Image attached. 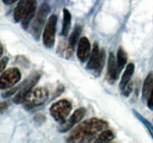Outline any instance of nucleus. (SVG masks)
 <instances>
[{
    "mask_svg": "<svg viewBox=\"0 0 153 143\" xmlns=\"http://www.w3.org/2000/svg\"><path fill=\"white\" fill-rule=\"evenodd\" d=\"M108 127L107 122L92 118L85 121L75 128L67 139L69 142H95L99 134Z\"/></svg>",
    "mask_w": 153,
    "mask_h": 143,
    "instance_id": "obj_1",
    "label": "nucleus"
},
{
    "mask_svg": "<svg viewBox=\"0 0 153 143\" xmlns=\"http://www.w3.org/2000/svg\"><path fill=\"white\" fill-rule=\"evenodd\" d=\"M49 12H50V7L49 4L46 2L43 3L36 14L35 19L33 21L31 27V34L35 40H38L40 39L42 29Z\"/></svg>",
    "mask_w": 153,
    "mask_h": 143,
    "instance_id": "obj_2",
    "label": "nucleus"
},
{
    "mask_svg": "<svg viewBox=\"0 0 153 143\" xmlns=\"http://www.w3.org/2000/svg\"><path fill=\"white\" fill-rule=\"evenodd\" d=\"M73 108L71 102L68 100L61 99L54 103L50 107L51 116L57 122H62L67 119Z\"/></svg>",
    "mask_w": 153,
    "mask_h": 143,
    "instance_id": "obj_3",
    "label": "nucleus"
},
{
    "mask_svg": "<svg viewBox=\"0 0 153 143\" xmlns=\"http://www.w3.org/2000/svg\"><path fill=\"white\" fill-rule=\"evenodd\" d=\"M49 96V92L46 88L37 87L33 89L27 95L24 105L26 109H32L34 107L42 105Z\"/></svg>",
    "mask_w": 153,
    "mask_h": 143,
    "instance_id": "obj_4",
    "label": "nucleus"
},
{
    "mask_svg": "<svg viewBox=\"0 0 153 143\" xmlns=\"http://www.w3.org/2000/svg\"><path fill=\"white\" fill-rule=\"evenodd\" d=\"M89 61L88 63L87 69L90 70H94L96 73L100 74L102 71L105 61V51L100 50L97 43H94L92 52L90 56Z\"/></svg>",
    "mask_w": 153,
    "mask_h": 143,
    "instance_id": "obj_5",
    "label": "nucleus"
},
{
    "mask_svg": "<svg viewBox=\"0 0 153 143\" xmlns=\"http://www.w3.org/2000/svg\"><path fill=\"white\" fill-rule=\"evenodd\" d=\"M40 73L38 72H35L31 74L29 78L27 79L25 82H23L22 84H21L20 89L13 98L14 103H16V104L24 103L27 95L32 90L34 86H35L36 83H37V81L40 79Z\"/></svg>",
    "mask_w": 153,
    "mask_h": 143,
    "instance_id": "obj_6",
    "label": "nucleus"
},
{
    "mask_svg": "<svg viewBox=\"0 0 153 143\" xmlns=\"http://www.w3.org/2000/svg\"><path fill=\"white\" fill-rule=\"evenodd\" d=\"M58 17L56 15L52 14L48 19L43 34V42L44 46L48 49H52L55 45V32Z\"/></svg>",
    "mask_w": 153,
    "mask_h": 143,
    "instance_id": "obj_7",
    "label": "nucleus"
},
{
    "mask_svg": "<svg viewBox=\"0 0 153 143\" xmlns=\"http://www.w3.org/2000/svg\"><path fill=\"white\" fill-rule=\"evenodd\" d=\"M21 79V73L17 68L7 69L0 76V88L7 89L14 86Z\"/></svg>",
    "mask_w": 153,
    "mask_h": 143,
    "instance_id": "obj_8",
    "label": "nucleus"
},
{
    "mask_svg": "<svg viewBox=\"0 0 153 143\" xmlns=\"http://www.w3.org/2000/svg\"><path fill=\"white\" fill-rule=\"evenodd\" d=\"M85 113H86V110L84 107L77 109L68 119H65L64 122H61L59 127L60 132H67L69 130L71 129L76 124L80 122L85 117Z\"/></svg>",
    "mask_w": 153,
    "mask_h": 143,
    "instance_id": "obj_9",
    "label": "nucleus"
},
{
    "mask_svg": "<svg viewBox=\"0 0 153 143\" xmlns=\"http://www.w3.org/2000/svg\"><path fill=\"white\" fill-rule=\"evenodd\" d=\"M36 8H37V0H27L21 19V24L24 29H27L29 26L30 22L35 15Z\"/></svg>",
    "mask_w": 153,
    "mask_h": 143,
    "instance_id": "obj_10",
    "label": "nucleus"
},
{
    "mask_svg": "<svg viewBox=\"0 0 153 143\" xmlns=\"http://www.w3.org/2000/svg\"><path fill=\"white\" fill-rule=\"evenodd\" d=\"M91 43L87 37L80 39L78 44L77 57L81 62H86L91 56Z\"/></svg>",
    "mask_w": 153,
    "mask_h": 143,
    "instance_id": "obj_11",
    "label": "nucleus"
},
{
    "mask_svg": "<svg viewBox=\"0 0 153 143\" xmlns=\"http://www.w3.org/2000/svg\"><path fill=\"white\" fill-rule=\"evenodd\" d=\"M119 73L116 58H115L114 54L112 52H110L108 56V80L111 83L114 82L117 79Z\"/></svg>",
    "mask_w": 153,
    "mask_h": 143,
    "instance_id": "obj_12",
    "label": "nucleus"
},
{
    "mask_svg": "<svg viewBox=\"0 0 153 143\" xmlns=\"http://www.w3.org/2000/svg\"><path fill=\"white\" fill-rule=\"evenodd\" d=\"M82 26H80V25H76L73 29V31L72 32L70 39H69L68 46H67V52H68L69 55H71L73 53V50H74L75 47L78 43L79 36L82 33Z\"/></svg>",
    "mask_w": 153,
    "mask_h": 143,
    "instance_id": "obj_13",
    "label": "nucleus"
},
{
    "mask_svg": "<svg viewBox=\"0 0 153 143\" xmlns=\"http://www.w3.org/2000/svg\"><path fill=\"white\" fill-rule=\"evenodd\" d=\"M134 65L133 63H129L126 66V71L124 72L122 76V78H121L120 83V89H121V91L130 82L131 77H132L133 74H134Z\"/></svg>",
    "mask_w": 153,
    "mask_h": 143,
    "instance_id": "obj_14",
    "label": "nucleus"
},
{
    "mask_svg": "<svg viewBox=\"0 0 153 143\" xmlns=\"http://www.w3.org/2000/svg\"><path fill=\"white\" fill-rule=\"evenodd\" d=\"M153 89V73H150L147 75L145 81L143 83V90H142V95H143V99L148 100L151 92Z\"/></svg>",
    "mask_w": 153,
    "mask_h": 143,
    "instance_id": "obj_15",
    "label": "nucleus"
},
{
    "mask_svg": "<svg viewBox=\"0 0 153 143\" xmlns=\"http://www.w3.org/2000/svg\"><path fill=\"white\" fill-rule=\"evenodd\" d=\"M70 24H71V14L67 9L64 8L61 35L64 36V37H67L68 35L70 29Z\"/></svg>",
    "mask_w": 153,
    "mask_h": 143,
    "instance_id": "obj_16",
    "label": "nucleus"
},
{
    "mask_svg": "<svg viewBox=\"0 0 153 143\" xmlns=\"http://www.w3.org/2000/svg\"><path fill=\"white\" fill-rule=\"evenodd\" d=\"M117 63L118 71L120 72L123 68L125 67L127 63V55L125 51L123 49L122 47H120L117 51Z\"/></svg>",
    "mask_w": 153,
    "mask_h": 143,
    "instance_id": "obj_17",
    "label": "nucleus"
},
{
    "mask_svg": "<svg viewBox=\"0 0 153 143\" xmlns=\"http://www.w3.org/2000/svg\"><path fill=\"white\" fill-rule=\"evenodd\" d=\"M114 139V134L111 130H105L99 134L98 137L95 140V142H108Z\"/></svg>",
    "mask_w": 153,
    "mask_h": 143,
    "instance_id": "obj_18",
    "label": "nucleus"
},
{
    "mask_svg": "<svg viewBox=\"0 0 153 143\" xmlns=\"http://www.w3.org/2000/svg\"><path fill=\"white\" fill-rule=\"evenodd\" d=\"M26 1L27 0H20L16 8H15L14 13H13V19H14L15 22H18L21 21L22 13H23L24 9L25 7V4H26Z\"/></svg>",
    "mask_w": 153,
    "mask_h": 143,
    "instance_id": "obj_19",
    "label": "nucleus"
},
{
    "mask_svg": "<svg viewBox=\"0 0 153 143\" xmlns=\"http://www.w3.org/2000/svg\"><path fill=\"white\" fill-rule=\"evenodd\" d=\"M133 113H134V115L136 116V118H137V119H138V120L140 121V122H141L142 123H143V125H144L146 127V128H147V129L149 130V132H150L152 134V136H153V128H152V125H151L150 124H149V122H148L147 121H146V119H144V118H143V116H142L141 115H140V113H138V112H137V111H135V110H133Z\"/></svg>",
    "mask_w": 153,
    "mask_h": 143,
    "instance_id": "obj_20",
    "label": "nucleus"
},
{
    "mask_svg": "<svg viewBox=\"0 0 153 143\" xmlns=\"http://www.w3.org/2000/svg\"><path fill=\"white\" fill-rule=\"evenodd\" d=\"M132 89H133V83L132 82L130 81L122 90L123 95L124 96H126V97L128 96V95L131 94V92H132Z\"/></svg>",
    "mask_w": 153,
    "mask_h": 143,
    "instance_id": "obj_21",
    "label": "nucleus"
},
{
    "mask_svg": "<svg viewBox=\"0 0 153 143\" xmlns=\"http://www.w3.org/2000/svg\"><path fill=\"white\" fill-rule=\"evenodd\" d=\"M8 57H4L1 59V62H0V72H2L3 70L4 69V68L6 67L7 62H8Z\"/></svg>",
    "mask_w": 153,
    "mask_h": 143,
    "instance_id": "obj_22",
    "label": "nucleus"
},
{
    "mask_svg": "<svg viewBox=\"0 0 153 143\" xmlns=\"http://www.w3.org/2000/svg\"><path fill=\"white\" fill-rule=\"evenodd\" d=\"M147 105L148 107H149L150 110H153V89L151 92L150 95H149V98L147 100Z\"/></svg>",
    "mask_w": 153,
    "mask_h": 143,
    "instance_id": "obj_23",
    "label": "nucleus"
},
{
    "mask_svg": "<svg viewBox=\"0 0 153 143\" xmlns=\"http://www.w3.org/2000/svg\"><path fill=\"white\" fill-rule=\"evenodd\" d=\"M0 107H1V113H2L3 112H4V110H5V109L7 107V103L6 102V101H2V102L1 103V106H0Z\"/></svg>",
    "mask_w": 153,
    "mask_h": 143,
    "instance_id": "obj_24",
    "label": "nucleus"
},
{
    "mask_svg": "<svg viewBox=\"0 0 153 143\" xmlns=\"http://www.w3.org/2000/svg\"><path fill=\"white\" fill-rule=\"evenodd\" d=\"M2 1L6 4H11L13 3H14L15 1H17V0H2Z\"/></svg>",
    "mask_w": 153,
    "mask_h": 143,
    "instance_id": "obj_25",
    "label": "nucleus"
},
{
    "mask_svg": "<svg viewBox=\"0 0 153 143\" xmlns=\"http://www.w3.org/2000/svg\"><path fill=\"white\" fill-rule=\"evenodd\" d=\"M2 54H3V47H2V45H1V54H0V55H2Z\"/></svg>",
    "mask_w": 153,
    "mask_h": 143,
    "instance_id": "obj_26",
    "label": "nucleus"
}]
</instances>
